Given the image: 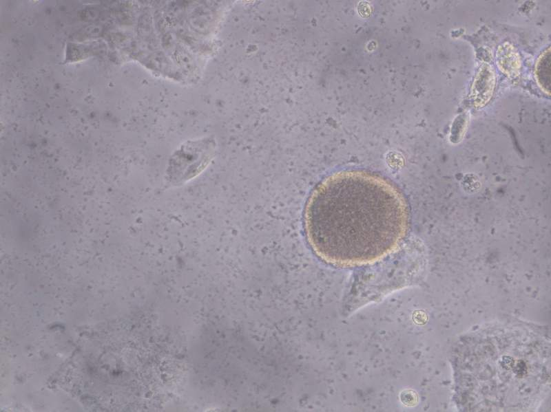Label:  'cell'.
<instances>
[{
    "instance_id": "cell-2",
    "label": "cell",
    "mask_w": 551,
    "mask_h": 412,
    "mask_svg": "<svg viewBox=\"0 0 551 412\" xmlns=\"http://www.w3.org/2000/svg\"><path fill=\"white\" fill-rule=\"evenodd\" d=\"M495 83L492 68L488 65H484L480 68L471 89V97L476 107H482L490 100Z\"/></svg>"
},
{
    "instance_id": "cell-1",
    "label": "cell",
    "mask_w": 551,
    "mask_h": 412,
    "mask_svg": "<svg viewBox=\"0 0 551 412\" xmlns=\"http://www.w3.org/2000/svg\"><path fill=\"white\" fill-rule=\"evenodd\" d=\"M407 210L398 191L362 171L335 173L315 187L306 206L307 240L324 261L357 265L377 261L402 239Z\"/></svg>"
},
{
    "instance_id": "cell-3",
    "label": "cell",
    "mask_w": 551,
    "mask_h": 412,
    "mask_svg": "<svg viewBox=\"0 0 551 412\" xmlns=\"http://www.w3.org/2000/svg\"><path fill=\"white\" fill-rule=\"evenodd\" d=\"M497 64L506 75L514 77L519 75L521 61L518 52L512 45L506 43L501 45L497 53Z\"/></svg>"
},
{
    "instance_id": "cell-4",
    "label": "cell",
    "mask_w": 551,
    "mask_h": 412,
    "mask_svg": "<svg viewBox=\"0 0 551 412\" xmlns=\"http://www.w3.org/2000/svg\"><path fill=\"white\" fill-rule=\"evenodd\" d=\"M537 80L543 90L550 94V48L548 51L543 53L539 57L536 66Z\"/></svg>"
}]
</instances>
